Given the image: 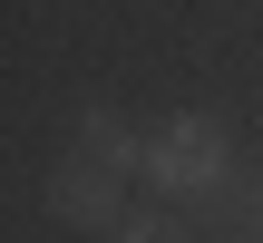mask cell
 I'll return each instance as SVG.
<instances>
[{"label":"cell","instance_id":"1","mask_svg":"<svg viewBox=\"0 0 263 243\" xmlns=\"http://www.w3.org/2000/svg\"><path fill=\"white\" fill-rule=\"evenodd\" d=\"M224 175H234V136H224L215 107H176V117L146 127V185L166 205H215Z\"/></svg>","mask_w":263,"mask_h":243},{"label":"cell","instance_id":"2","mask_svg":"<svg viewBox=\"0 0 263 243\" xmlns=\"http://www.w3.org/2000/svg\"><path fill=\"white\" fill-rule=\"evenodd\" d=\"M137 205H127V175L117 166H98V156H59L49 166V224H68V234H117Z\"/></svg>","mask_w":263,"mask_h":243},{"label":"cell","instance_id":"5","mask_svg":"<svg viewBox=\"0 0 263 243\" xmlns=\"http://www.w3.org/2000/svg\"><path fill=\"white\" fill-rule=\"evenodd\" d=\"M107 243H195V224H185L176 205H137V214H127Z\"/></svg>","mask_w":263,"mask_h":243},{"label":"cell","instance_id":"4","mask_svg":"<svg viewBox=\"0 0 263 243\" xmlns=\"http://www.w3.org/2000/svg\"><path fill=\"white\" fill-rule=\"evenodd\" d=\"M215 224L244 234V243H263V156H234V175H224V195H215Z\"/></svg>","mask_w":263,"mask_h":243},{"label":"cell","instance_id":"3","mask_svg":"<svg viewBox=\"0 0 263 243\" xmlns=\"http://www.w3.org/2000/svg\"><path fill=\"white\" fill-rule=\"evenodd\" d=\"M68 156H98V166H117V175H146V136H137L107 97H88V107L68 117Z\"/></svg>","mask_w":263,"mask_h":243}]
</instances>
